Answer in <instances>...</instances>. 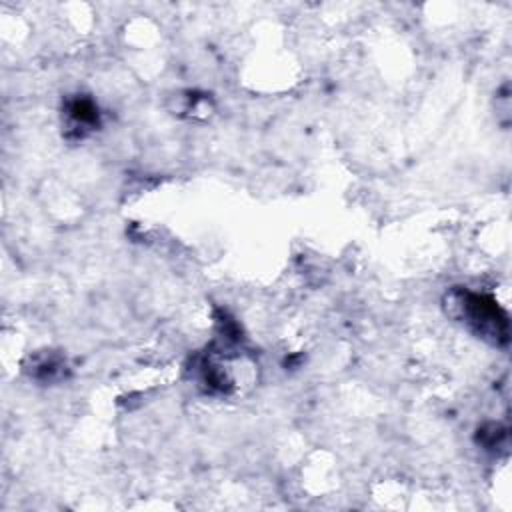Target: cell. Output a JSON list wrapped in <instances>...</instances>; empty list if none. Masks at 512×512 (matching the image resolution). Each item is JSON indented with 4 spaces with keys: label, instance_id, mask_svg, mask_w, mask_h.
Returning <instances> with one entry per match:
<instances>
[{
    "label": "cell",
    "instance_id": "6da1fadb",
    "mask_svg": "<svg viewBox=\"0 0 512 512\" xmlns=\"http://www.w3.org/2000/svg\"><path fill=\"white\" fill-rule=\"evenodd\" d=\"M446 304L450 314L466 322L478 336L494 344L508 342V316L494 298L468 290H454L446 298Z\"/></svg>",
    "mask_w": 512,
    "mask_h": 512
},
{
    "label": "cell",
    "instance_id": "7a4b0ae2",
    "mask_svg": "<svg viewBox=\"0 0 512 512\" xmlns=\"http://www.w3.org/2000/svg\"><path fill=\"white\" fill-rule=\"evenodd\" d=\"M66 114H68V120H70L72 128L78 130L80 136L86 130H92L94 126H98V108L88 98H74V100H70L68 108H66Z\"/></svg>",
    "mask_w": 512,
    "mask_h": 512
}]
</instances>
